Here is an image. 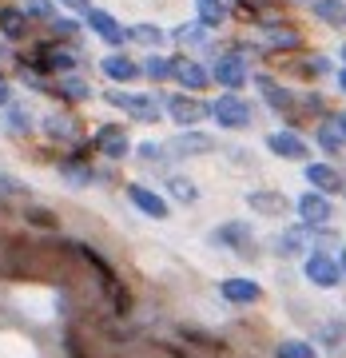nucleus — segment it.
<instances>
[{
  "label": "nucleus",
  "instance_id": "f257e3e1",
  "mask_svg": "<svg viewBox=\"0 0 346 358\" xmlns=\"http://www.w3.org/2000/svg\"><path fill=\"white\" fill-rule=\"evenodd\" d=\"M76 255L84 259L92 267V275L100 279V287H103V294H108V303H112V310L115 315H128V307H131V294H128V287L120 282V275L112 271V263L96 251V247H88V243H76Z\"/></svg>",
  "mask_w": 346,
  "mask_h": 358
},
{
  "label": "nucleus",
  "instance_id": "f03ea898",
  "mask_svg": "<svg viewBox=\"0 0 346 358\" xmlns=\"http://www.w3.org/2000/svg\"><path fill=\"white\" fill-rule=\"evenodd\" d=\"M103 100L120 108V112H128L136 124H159V115H164V103L147 96V92H120V88H108L103 92Z\"/></svg>",
  "mask_w": 346,
  "mask_h": 358
},
{
  "label": "nucleus",
  "instance_id": "7ed1b4c3",
  "mask_svg": "<svg viewBox=\"0 0 346 358\" xmlns=\"http://www.w3.org/2000/svg\"><path fill=\"white\" fill-rule=\"evenodd\" d=\"M211 120L227 131H247L251 120H255V108H251L239 92H223L219 100H211Z\"/></svg>",
  "mask_w": 346,
  "mask_h": 358
},
{
  "label": "nucleus",
  "instance_id": "20e7f679",
  "mask_svg": "<svg viewBox=\"0 0 346 358\" xmlns=\"http://www.w3.org/2000/svg\"><path fill=\"white\" fill-rule=\"evenodd\" d=\"M303 275H307V282H310V287H319V291H334V287L343 282V267H338V259H334L331 251H322V247H315V251L307 255Z\"/></svg>",
  "mask_w": 346,
  "mask_h": 358
},
{
  "label": "nucleus",
  "instance_id": "39448f33",
  "mask_svg": "<svg viewBox=\"0 0 346 358\" xmlns=\"http://www.w3.org/2000/svg\"><path fill=\"white\" fill-rule=\"evenodd\" d=\"M164 112L171 115V124H180V128H199L207 115H211V103L192 96V92H180V96H167L164 100Z\"/></svg>",
  "mask_w": 346,
  "mask_h": 358
},
{
  "label": "nucleus",
  "instance_id": "423d86ee",
  "mask_svg": "<svg viewBox=\"0 0 346 358\" xmlns=\"http://www.w3.org/2000/svg\"><path fill=\"white\" fill-rule=\"evenodd\" d=\"M211 80L223 84L227 92H243L247 84H251V68H247V60L239 52H223L215 60V68H211Z\"/></svg>",
  "mask_w": 346,
  "mask_h": 358
},
{
  "label": "nucleus",
  "instance_id": "0eeeda50",
  "mask_svg": "<svg viewBox=\"0 0 346 358\" xmlns=\"http://www.w3.org/2000/svg\"><path fill=\"white\" fill-rule=\"evenodd\" d=\"M164 148L175 155V159H192V155H211L219 148V140L207 136V131H199V128H183L180 136H171Z\"/></svg>",
  "mask_w": 346,
  "mask_h": 358
},
{
  "label": "nucleus",
  "instance_id": "6e6552de",
  "mask_svg": "<svg viewBox=\"0 0 346 358\" xmlns=\"http://www.w3.org/2000/svg\"><path fill=\"white\" fill-rule=\"evenodd\" d=\"M171 80H175L183 92L199 96V92H207V84H211V68H203L199 60H192V56H171Z\"/></svg>",
  "mask_w": 346,
  "mask_h": 358
},
{
  "label": "nucleus",
  "instance_id": "1a4fd4ad",
  "mask_svg": "<svg viewBox=\"0 0 346 358\" xmlns=\"http://www.w3.org/2000/svg\"><path fill=\"white\" fill-rule=\"evenodd\" d=\"M295 211H298V223H303V227H331V219H334L331 195H322V192L298 195V199H295Z\"/></svg>",
  "mask_w": 346,
  "mask_h": 358
},
{
  "label": "nucleus",
  "instance_id": "9d476101",
  "mask_svg": "<svg viewBox=\"0 0 346 358\" xmlns=\"http://www.w3.org/2000/svg\"><path fill=\"white\" fill-rule=\"evenodd\" d=\"M211 243L247 255V247L255 243V231H251V223H247V219H227V223H219V227L211 231Z\"/></svg>",
  "mask_w": 346,
  "mask_h": 358
},
{
  "label": "nucleus",
  "instance_id": "9b49d317",
  "mask_svg": "<svg viewBox=\"0 0 346 358\" xmlns=\"http://www.w3.org/2000/svg\"><path fill=\"white\" fill-rule=\"evenodd\" d=\"M92 143H96V152H100L103 159H128V152H131L128 131L120 128V124H100L96 136H92Z\"/></svg>",
  "mask_w": 346,
  "mask_h": 358
},
{
  "label": "nucleus",
  "instance_id": "f8f14e48",
  "mask_svg": "<svg viewBox=\"0 0 346 358\" xmlns=\"http://www.w3.org/2000/svg\"><path fill=\"white\" fill-rule=\"evenodd\" d=\"M124 195H128V203L136 207V211H143L147 219H167V215H171V203H167L159 192L143 187V183H128V187H124Z\"/></svg>",
  "mask_w": 346,
  "mask_h": 358
},
{
  "label": "nucleus",
  "instance_id": "ddd939ff",
  "mask_svg": "<svg viewBox=\"0 0 346 358\" xmlns=\"http://www.w3.org/2000/svg\"><path fill=\"white\" fill-rule=\"evenodd\" d=\"M247 207L259 219H282L291 211V199L282 192H275V187H255V192H247Z\"/></svg>",
  "mask_w": 346,
  "mask_h": 358
},
{
  "label": "nucleus",
  "instance_id": "4468645a",
  "mask_svg": "<svg viewBox=\"0 0 346 358\" xmlns=\"http://www.w3.org/2000/svg\"><path fill=\"white\" fill-rule=\"evenodd\" d=\"M219 294L227 299L231 307H255L259 299H263V287L255 279H243V275H231V279L219 282Z\"/></svg>",
  "mask_w": 346,
  "mask_h": 358
},
{
  "label": "nucleus",
  "instance_id": "2eb2a0df",
  "mask_svg": "<svg viewBox=\"0 0 346 358\" xmlns=\"http://www.w3.org/2000/svg\"><path fill=\"white\" fill-rule=\"evenodd\" d=\"M84 16H88V28L103 40V44H112V48L128 44V28L120 24V20H115L112 13H103V8H96V4H92V8H88Z\"/></svg>",
  "mask_w": 346,
  "mask_h": 358
},
{
  "label": "nucleus",
  "instance_id": "dca6fc26",
  "mask_svg": "<svg viewBox=\"0 0 346 358\" xmlns=\"http://www.w3.org/2000/svg\"><path fill=\"white\" fill-rule=\"evenodd\" d=\"M267 152L271 155H279V159H291V164H303L310 155V148H307V140L303 136H295V131H271L267 136Z\"/></svg>",
  "mask_w": 346,
  "mask_h": 358
},
{
  "label": "nucleus",
  "instance_id": "f3484780",
  "mask_svg": "<svg viewBox=\"0 0 346 358\" xmlns=\"http://www.w3.org/2000/svg\"><path fill=\"white\" fill-rule=\"evenodd\" d=\"M307 183H310V192H322V195L346 192V179L334 164H307Z\"/></svg>",
  "mask_w": 346,
  "mask_h": 358
},
{
  "label": "nucleus",
  "instance_id": "a211bd4d",
  "mask_svg": "<svg viewBox=\"0 0 346 358\" xmlns=\"http://www.w3.org/2000/svg\"><path fill=\"white\" fill-rule=\"evenodd\" d=\"M319 148L326 155L346 152V115H322L319 120Z\"/></svg>",
  "mask_w": 346,
  "mask_h": 358
},
{
  "label": "nucleus",
  "instance_id": "6ab92c4d",
  "mask_svg": "<svg viewBox=\"0 0 346 358\" xmlns=\"http://www.w3.org/2000/svg\"><path fill=\"white\" fill-rule=\"evenodd\" d=\"M100 72L112 80V84H131V80H140V76H143L140 64H136L131 56H124V52H108V56L100 60Z\"/></svg>",
  "mask_w": 346,
  "mask_h": 358
},
{
  "label": "nucleus",
  "instance_id": "aec40b11",
  "mask_svg": "<svg viewBox=\"0 0 346 358\" xmlns=\"http://www.w3.org/2000/svg\"><path fill=\"white\" fill-rule=\"evenodd\" d=\"M307 239H310V227H303V223H298V227H287L279 239H275V251H279L282 259H295V255L307 251Z\"/></svg>",
  "mask_w": 346,
  "mask_h": 358
},
{
  "label": "nucleus",
  "instance_id": "412c9836",
  "mask_svg": "<svg viewBox=\"0 0 346 358\" xmlns=\"http://www.w3.org/2000/svg\"><path fill=\"white\" fill-rule=\"evenodd\" d=\"M28 28H32V20L24 16V8H13V4L0 8V32H4V40H24Z\"/></svg>",
  "mask_w": 346,
  "mask_h": 358
},
{
  "label": "nucleus",
  "instance_id": "4be33fe9",
  "mask_svg": "<svg viewBox=\"0 0 346 358\" xmlns=\"http://www.w3.org/2000/svg\"><path fill=\"white\" fill-rule=\"evenodd\" d=\"M227 13H231L227 0H195V20L203 28H211V32L227 24Z\"/></svg>",
  "mask_w": 346,
  "mask_h": 358
},
{
  "label": "nucleus",
  "instance_id": "5701e85b",
  "mask_svg": "<svg viewBox=\"0 0 346 358\" xmlns=\"http://www.w3.org/2000/svg\"><path fill=\"white\" fill-rule=\"evenodd\" d=\"M255 84H259V92H263V100L275 108V112H291V103H295V96L282 88L279 80H271V76H255Z\"/></svg>",
  "mask_w": 346,
  "mask_h": 358
},
{
  "label": "nucleus",
  "instance_id": "b1692460",
  "mask_svg": "<svg viewBox=\"0 0 346 358\" xmlns=\"http://www.w3.org/2000/svg\"><path fill=\"white\" fill-rule=\"evenodd\" d=\"M40 128H44V136L56 140V143H72V140H76V124H72L68 115H44V120H40Z\"/></svg>",
  "mask_w": 346,
  "mask_h": 358
},
{
  "label": "nucleus",
  "instance_id": "393cba45",
  "mask_svg": "<svg viewBox=\"0 0 346 358\" xmlns=\"http://www.w3.org/2000/svg\"><path fill=\"white\" fill-rule=\"evenodd\" d=\"M167 195L175 199V203H183V207H192V203H199V187H195L187 176H167Z\"/></svg>",
  "mask_w": 346,
  "mask_h": 358
},
{
  "label": "nucleus",
  "instance_id": "a878e982",
  "mask_svg": "<svg viewBox=\"0 0 346 358\" xmlns=\"http://www.w3.org/2000/svg\"><path fill=\"white\" fill-rule=\"evenodd\" d=\"M48 92H56L60 100H72V103H80V100H92V88L84 84V80L72 72V76H60V84H52Z\"/></svg>",
  "mask_w": 346,
  "mask_h": 358
},
{
  "label": "nucleus",
  "instance_id": "bb28decb",
  "mask_svg": "<svg viewBox=\"0 0 346 358\" xmlns=\"http://www.w3.org/2000/svg\"><path fill=\"white\" fill-rule=\"evenodd\" d=\"M315 16L326 28H346V0H315Z\"/></svg>",
  "mask_w": 346,
  "mask_h": 358
},
{
  "label": "nucleus",
  "instance_id": "cd10ccee",
  "mask_svg": "<svg viewBox=\"0 0 346 358\" xmlns=\"http://www.w3.org/2000/svg\"><path fill=\"white\" fill-rule=\"evenodd\" d=\"M207 36H211V28H203L199 20H192V24H180L175 32H171V40H175V44H183V48H203Z\"/></svg>",
  "mask_w": 346,
  "mask_h": 358
},
{
  "label": "nucleus",
  "instance_id": "c85d7f7f",
  "mask_svg": "<svg viewBox=\"0 0 346 358\" xmlns=\"http://www.w3.org/2000/svg\"><path fill=\"white\" fill-rule=\"evenodd\" d=\"M60 176H64L68 187H88L92 179H96V171H92L84 159H64V164H60Z\"/></svg>",
  "mask_w": 346,
  "mask_h": 358
},
{
  "label": "nucleus",
  "instance_id": "c756f323",
  "mask_svg": "<svg viewBox=\"0 0 346 358\" xmlns=\"http://www.w3.org/2000/svg\"><path fill=\"white\" fill-rule=\"evenodd\" d=\"M128 40H131V44H143V48H159V44L167 40V32L159 24H131L128 28Z\"/></svg>",
  "mask_w": 346,
  "mask_h": 358
},
{
  "label": "nucleus",
  "instance_id": "7c9ffc66",
  "mask_svg": "<svg viewBox=\"0 0 346 358\" xmlns=\"http://www.w3.org/2000/svg\"><path fill=\"white\" fill-rule=\"evenodd\" d=\"M275 358H319V346L307 343V338H282L275 346Z\"/></svg>",
  "mask_w": 346,
  "mask_h": 358
},
{
  "label": "nucleus",
  "instance_id": "2f4dec72",
  "mask_svg": "<svg viewBox=\"0 0 346 358\" xmlns=\"http://www.w3.org/2000/svg\"><path fill=\"white\" fill-rule=\"evenodd\" d=\"M263 36H267L271 48H298V40H303L295 28H282V24H267L263 28Z\"/></svg>",
  "mask_w": 346,
  "mask_h": 358
},
{
  "label": "nucleus",
  "instance_id": "473e14b6",
  "mask_svg": "<svg viewBox=\"0 0 346 358\" xmlns=\"http://www.w3.org/2000/svg\"><path fill=\"white\" fill-rule=\"evenodd\" d=\"M140 72L147 80H155V84H164V80H171V56H155L152 52V56L140 64Z\"/></svg>",
  "mask_w": 346,
  "mask_h": 358
},
{
  "label": "nucleus",
  "instance_id": "72a5a7b5",
  "mask_svg": "<svg viewBox=\"0 0 346 358\" xmlns=\"http://www.w3.org/2000/svg\"><path fill=\"white\" fill-rule=\"evenodd\" d=\"M298 72H303L307 80H319V76H331L334 64H331V56H307V60L298 64Z\"/></svg>",
  "mask_w": 346,
  "mask_h": 358
},
{
  "label": "nucleus",
  "instance_id": "f704fd0d",
  "mask_svg": "<svg viewBox=\"0 0 346 358\" xmlns=\"http://www.w3.org/2000/svg\"><path fill=\"white\" fill-rule=\"evenodd\" d=\"M319 343L326 346V350H343V343H346V327L343 322H326L319 331Z\"/></svg>",
  "mask_w": 346,
  "mask_h": 358
},
{
  "label": "nucleus",
  "instance_id": "c9c22d12",
  "mask_svg": "<svg viewBox=\"0 0 346 358\" xmlns=\"http://www.w3.org/2000/svg\"><path fill=\"white\" fill-rule=\"evenodd\" d=\"M48 24H52V32H56L60 40H76L80 32H84V24H80V20H72V16H52Z\"/></svg>",
  "mask_w": 346,
  "mask_h": 358
},
{
  "label": "nucleus",
  "instance_id": "e433bc0d",
  "mask_svg": "<svg viewBox=\"0 0 346 358\" xmlns=\"http://www.w3.org/2000/svg\"><path fill=\"white\" fill-rule=\"evenodd\" d=\"M20 8H24L28 20H52V16H56V4H52V0H24Z\"/></svg>",
  "mask_w": 346,
  "mask_h": 358
},
{
  "label": "nucleus",
  "instance_id": "4c0bfd02",
  "mask_svg": "<svg viewBox=\"0 0 346 358\" xmlns=\"http://www.w3.org/2000/svg\"><path fill=\"white\" fill-rule=\"evenodd\" d=\"M4 124H8V131H32L28 112H24V108H16V103H8V108H4Z\"/></svg>",
  "mask_w": 346,
  "mask_h": 358
},
{
  "label": "nucleus",
  "instance_id": "58836bf2",
  "mask_svg": "<svg viewBox=\"0 0 346 358\" xmlns=\"http://www.w3.org/2000/svg\"><path fill=\"white\" fill-rule=\"evenodd\" d=\"M0 199H28V187L16 176H4L0 171Z\"/></svg>",
  "mask_w": 346,
  "mask_h": 358
},
{
  "label": "nucleus",
  "instance_id": "ea45409f",
  "mask_svg": "<svg viewBox=\"0 0 346 358\" xmlns=\"http://www.w3.org/2000/svg\"><path fill=\"white\" fill-rule=\"evenodd\" d=\"M28 223H36V227L56 231V215H52V211H44V207H28Z\"/></svg>",
  "mask_w": 346,
  "mask_h": 358
},
{
  "label": "nucleus",
  "instance_id": "a19ab883",
  "mask_svg": "<svg viewBox=\"0 0 346 358\" xmlns=\"http://www.w3.org/2000/svg\"><path fill=\"white\" fill-rule=\"evenodd\" d=\"M164 152H167L164 143H152V140H147V143H140V148H136V155H140V159H147V164H155V159H159V155H164Z\"/></svg>",
  "mask_w": 346,
  "mask_h": 358
},
{
  "label": "nucleus",
  "instance_id": "79ce46f5",
  "mask_svg": "<svg viewBox=\"0 0 346 358\" xmlns=\"http://www.w3.org/2000/svg\"><path fill=\"white\" fill-rule=\"evenodd\" d=\"M56 4H60V8H68V13H80V16L92 8V0H56Z\"/></svg>",
  "mask_w": 346,
  "mask_h": 358
},
{
  "label": "nucleus",
  "instance_id": "37998d69",
  "mask_svg": "<svg viewBox=\"0 0 346 358\" xmlns=\"http://www.w3.org/2000/svg\"><path fill=\"white\" fill-rule=\"evenodd\" d=\"M13 103V84L4 80V72H0V108H8Z\"/></svg>",
  "mask_w": 346,
  "mask_h": 358
},
{
  "label": "nucleus",
  "instance_id": "c03bdc74",
  "mask_svg": "<svg viewBox=\"0 0 346 358\" xmlns=\"http://www.w3.org/2000/svg\"><path fill=\"white\" fill-rule=\"evenodd\" d=\"M334 259H338V267H343V279H346V243H343V251H338Z\"/></svg>",
  "mask_w": 346,
  "mask_h": 358
},
{
  "label": "nucleus",
  "instance_id": "a18cd8bd",
  "mask_svg": "<svg viewBox=\"0 0 346 358\" xmlns=\"http://www.w3.org/2000/svg\"><path fill=\"white\" fill-rule=\"evenodd\" d=\"M334 80H338V88L346 92V68H338V76H334Z\"/></svg>",
  "mask_w": 346,
  "mask_h": 358
},
{
  "label": "nucleus",
  "instance_id": "49530a36",
  "mask_svg": "<svg viewBox=\"0 0 346 358\" xmlns=\"http://www.w3.org/2000/svg\"><path fill=\"white\" fill-rule=\"evenodd\" d=\"M343 60H346V44H343Z\"/></svg>",
  "mask_w": 346,
  "mask_h": 358
},
{
  "label": "nucleus",
  "instance_id": "de8ad7c7",
  "mask_svg": "<svg viewBox=\"0 0 346 358\" xmlns=\"http://www.w3.org/2000/svg\"><path fill=\"white\" fill-rule=\"evenodd\" d=\"M295 4H298V0H295Z\"/></svg>",
  "mask_w": 346,
  "mask_h": 358
}]
</instances>
